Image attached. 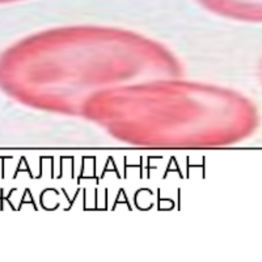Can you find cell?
Here are the masks:
<instances>
[{"label": "cell", "mask_w": 262, "mask_h": 262, "mask_svg": "<svg viewBox=\"0 0 262 262\" xmlns=\"http://www.w3.org/2000/svg\"><path fill=\"white\" fill-rule=\"evenodd\" d=\"M81 116L114 139L146 148H221L257 131L259 113L243 93L179 78L102 91Z\"/></svg>", "instance_id": "obj_2"}, {"label": "cell", "mask_w": 262, "mask_h": 262, "mask_svg": "<svg viewBox=\"0 0 262 262\" xmlns=\"http://www.w3.org/2000/svg\"><path fill=\"white\" fill-rule=\"evenodd\" d=\"M181 75L180 60L159 42L93 25L39 33L11 53L6 67L13 95L63 116H81L86 102L102 91Z\"/></svg>", "instance_id": "obj_1"}, {"label": "cell", "mask_w": 262, "mask_h": 262, "mask_svg": "<svg viewBox=\"0 0 262 262\" xmlns=\"http://www.w3.org/2000/svg\"><path fill=\"white\" fill-rule=\"evenodd\" d=\"M198 3L222 17L243 23H262V0H198Z\"/></svg>", "instance_id": "obj_3"}, {"label": "cell", "mask_w": 262, "mask_h": 262, "mask_svg": "<svg viewBox=\"0 0 262 262\" xmlns=\"http://www.w3.org/2000/svg\"><path fill=\"white\" fill-rule=\"evenodd\" d=\"M6 2H15V0H0V3H6Z\"/></svg>", "instance_id": "obj_4"}, {"label": "cell", "mask_w": 262, "mask_h": 262, "mask_svg": "<svg viewBox=\"0 0 262 262\" xmlns=\"http://www.w3.org/2000/svg\"><path fill=\"white\" fill-rule=\"evenodd\" d=\"M259 75H261V80H262V62H261V67H259Z\"/></svg>", "instance_id": "obj_5"}]
</instances>
